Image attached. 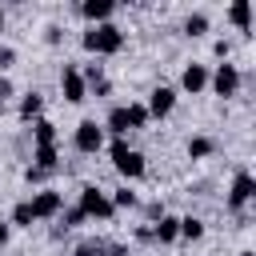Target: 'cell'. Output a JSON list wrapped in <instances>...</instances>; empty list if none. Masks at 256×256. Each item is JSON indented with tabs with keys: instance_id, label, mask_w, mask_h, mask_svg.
<instances>
[{
	"instance_id": "cell-1",
	"label": "cell",
	"mask_w": 256,
	"mask_h": 256,
	"mask_svg": "<svg viewBox=\"0 0 256 256\" xmlns=\"http://www.w3.org/2000/svg\"><path fill=\"white\" fill-rule=\"evenodd\" d=\"M80 44L88 48V52H96V56H116L120 48H124V32L108 20V24H92L84 36H80Z\"/></svg>"
},
{
	"instance_id": "cell-2",
	"label": "cell",
	"mask_w": 256,
	"mask_h": 256,
	"mask_svg": "<svg viewBox=\"0 0 256 256\" xmlns=\"http://www.w3.org/2000/svg\"><path fill=\"white\" fill-rule=\"evenodd\" d=\"M112 164H116V172L124 176V180H140L144 172H148V164H144V156L136 152V148H128V140H112Z\"/></svg>"
},
{
	"instance_id": "cell-3",
	"label": "cell",
	"mask_w": 256,
	"mask_h": 256,
	"mask_svg": "<svg viewBox=\"0 0 256 256\" xmlns=\"http://www.w3.org/2000/svg\"><path fill=\"white\" fill-rule=\"evenodd\" d=\"M76 208H80L88 220H112V216H116V208H112L108 192H100L96 184H84V188H80V200H76Z\"/></svg>"
},
{
	"instance_id": "cell-4",
	"label": "cell",
	"mask_w": 256,
	"mask_h": 256,
	"mask_svg": "<svg viewBox=\"0 0 256 256\" xmlns=\"http://www.w3.org/2000/svg\"><path fill=\"white\" fill-rule=\"evenodd\" d=\"M208 88L216 92V96H224V100H232L236 92H240V68L236 64H216V72H208Z\"/></svg>"
},
{
	"instance_id": "cell-5",
	"label": "cell",
	"mask_w": 256,
	"mask_h": 256,
	"mask_svg": "<svg viewBox=\"0 0 256 256\" xmlns=\"http://www.w3.org/2000/svg\"><path fill=\"white\" fill-rule=\"evenodd\" d=\"M72 144H76V152L92 156V152H100V148H104V128H100L96 120H80V124H76V132H72Z\"/></svg>"
},
{
	"instance_id": "cell-6",
	"label": "cell",
	"mask_w": 256,
	"mask_h": 256,
	"mask_svg": "<svg viewBox=\"0 0 256 256\" xmlns=\"http://www.w3.org/2000/svg\"><path fill=\"white\" fill-rule=\"evenodd\" d=\"M60 92H64L68 104H84L88 100V84H84V76H80L76 64H64L60 68Z\"/></svg>"
},
{
	"instance_id": "cell-7",
	"label": "cell",
	"mask_w": 256,
	"mask_h": 256,
	"mask_svg": "<svg viewBox=\"0 0 256 256\" xmlns=\"http://www.w3.org/2000/svg\"><path fill=\"white\" fill-rule=\"evenodd\" d=\"M252 196H256L252 172H236V176H232V188H228V212H244Z\"/></svg>"
},
{
	"instance_id": "cell-8",
	"label": "cell",
	"mask_w": 256,
	"mask_h": 256,
	"mask_svg": "<svg viewBox=\"0 0 256 256\" xmlns=\"http://www.w3.org/2000/svg\"><path fill=\"white\" fill-rule=\"evenodd\" d=\"M32 216L36 220H52V216H60L64 212V196L56 192V188H44V192H32Z\"/></svg>"
},
{
	"instance_id": "cell-9",
	"label": "cell",
	"mask_w": 256,
	"mask_h": 256,
	"mask_svg": "<svg viewBox=\"0 0 256 256\" xmlns=\"http://www.w3.org/2000/svg\"><path fill=\"white\" fill-rule=\"evenodd\" d=\"M148 120H160V116H168L172 108H176V88H168V84H156L152 92H148Z\"/></svg>"
},
{
	"instance_id": "cell-10",
	"label": "cell",
	"mask_w": 256,
	"mask_h": 256,
	"mask_svg": "<svg viewBox=\"0 0 256 256\" xmlns=\"http://www.w3.org/2000/svg\"><path fill=\"white\" fill-rule=\"evenodd\" d=\"M180 88H184L188 96L204 92V88H208V68H204V64H184V72H180Z\"/></svg>"
},
{
	"instance_id": "cell-11",
	"label": "cell",
	"mask_w": 256,
	"mask_h": 256,
	"mask_svg": "<svg viewBox=\"0 0 256 256\" xmlns=\"http://www.w3.org/2000/svg\"><path fill=\"white\" fill-rule=\"evenodd\" d=\"M100 128H108V132H112L116 140H124V136L132 132V116H128V104H116V108L108 112V120H104Z\"/></svg>"
},
{
	"instance_id": "cell-12",
	"label": "cell",
	"mask_w": 256,
	"mask_h": 256,
	"mask_svg": "<svg viewBox=\"0 0 256 256\" xmlns=\"http://www.w3.org/2000/svg\"><path fill=\"white\" fill-rule=\"evenodd\" d=\"M112 12H116V4H112V0H84V4H80V16H84V20H92V24H108V20H112Z\"/></svg>"
},
{
	"instance_id": "cell-13",
	"label": "cell",
	"mask_w": 256,
	"mask_h": 256,
	"mask_svg": "<svg viewBox=\"0 0 256 256\" xmlns=\"http://www.w3.org/2000/svg\"><path fill=\"white\" fill-rule=\"evenodd\" d=\"M152 240L156 244H172V240H180V216H160L156 224H152Z\"/></svg>"
},
{
	"instance_id": "cell-14",
	"label": "cell",
	"mask_w": 256,
	"mask_h": 256,
	"mask_svg": "<svg viewBox=\"0 0 256 256\" xmlns=\"http://www.w3.org/2000/svg\"><path fill=\"white\" fill-rule=\"evenodd\" d=\"M60 156H56V144H44V148H32V168L40 172H56Z\"/></svg>"
},
{
	"instance_id": "cell-15",
	"label": "cell",
	"mask_w": 256,
	"mask_h": 256,
	"mask_svg": "<svg viewBox=\"0 0 256 256\" xmlns=\"http://www.w3.org/2000/svg\"><path fill=\"white\" fill-rule=\"evenodd\" d=\"M228 20H232L240 32H252V4H248V0H236V4L228 8Z\"/></svg>"
},
{
	"instance_id": "cell-16",
	"label": "cell",
	"mask_w": 256,
	"mask_h": 256,
	"mask_svg": "<svg viewBox=\"0 0 256 256\" xmlns=\"http://www.w3.org/2000/svg\"><path fill=\"white\" fill-rule=\"evenodd\" d=\"M44 112V96L40 92H24L20 96V120H40Z\"/></svg>"
},
{
	"instance_id": "cell-17",
	"label": "cell",
	"mask_w": 256,
	"mask_h": 256,
	"mask_svg": "<svg viewBox=\"0 0 256 256\" xmlns=\"http://www.w3.org/2000/svg\"><path fill=\"white\" fill-rule=\"evenodd\" d=\"M32 140H36V148H44V144H56V124L52 120H32Z\"/></svg>"
},
{
	"instance_id": "cell-18",
	"label": "cell",
	"mask_w": 256,
	"mask_h": 256,
	"mask_svg": "<svg viewBox=\"0 0 256 256\" xmlns=\"http://www.w3.org/2000/svg\"><path fill=\"white\" fill-rule=\"evenodd\" d=\"M212 152H216V140H212V136H192V140H188V156H192V160H204V156H212Z\"/></svg>"
},
{
	"instance_id": "cell-19",
	"label": "cell",
	"mask_w": 256,
	"mask_h": 256,
	"mask_svg": "<svg viewBox=\"0 0 256 256\" xmlns=\"http://www.w3.org/2000/svg\"><path fill=\"white\" fill-rule=\"evenodd\" d=\"M208 32V16L204 12H188L184 16V36H204Z\"/></svg>"
},
{
	"instance_id": "cell-20",
	"label": "cell",
	"mask_w": 256,
	"mask_h": 256,
	"mask_svg": "<svg viewBox=\"0 0 256 256\" xmlns=\"http://www.w3.org/2000/svg\"><path fill=\"white\" fill-rule=\"evenodd\" d=\"M8 224H16V228H32V224H36V216H32V204H28V200H20V204L12 208V220H8Z\"/></svg>"
},
{
	"instance_id": "cell-21",
	"label": "cell",
	"mask_w": 256,
	"mask_h": 256,
	"mask_svg": "<svg viewBox=\"0 0 256 256\" xmlns=\"http://www.w3.org/2000/svg\"><path fill=\"white\" fill-rule=\"evenodd\" d=\"M180 236H184V240H200V236H204V220H196V216H180Z\"/></svg>"
},
{
	"instance_id": "cell-22",
	"label": "cell",
	"mask_w": 256,
	"mask_h": 256,
	"mask_svg": "<svg viewBox=\"0 0 256 256\" xmlns=\"http://www.w3.org/2000/svg\"><path fill=\"white\" fill-rule=\"evenodd\" d=\"M108 200H112V208H116V212H120V208H136V192H132V188H116Z\"/></svg>"
},
{
	"instance_id": "cell-23",
	"label": "cell",
	"mask_w": 256,
	"mask_h": 256,
	"mask_svg": "<svg viewBox=\"0 0 256 256\" xmlns=\"http://www.w3.org/2000/svg\"><path fill=\"white\" fill-rule=\"evenodd\" d=\"M128 116H132V132H136V128H148V108H144V104L132 100V104H128Z\"/></svg>"
},
{
	"instance_id": "cell-24",
	"label": "cell",
	"mask_w": 256,
	"mask_h": 256,
	"mask_svg": "<svg viewBox=\"0 0 256 256\" xmlns=\"http://www.w3.org/2000/svg\"><path fill=\"white\" fill-rule=\"evenodd\" d=\"M60 216H64V228H80V224L88 220V216H84L80 208H68V212H60Z\"/></svg>"
},
{
	"instance_id": "cell-25",
	"label": "cell",
	"mask_w": 256,
	"mask_h": 256,
	"mask_svg": "<svg viewBox=\"0 0 256 256\" xmlns=\"http://www.w3.org/2000/svg\"><path fill=\"white\" fill-rule=\"evenodd\" d=\"M104 248H108V244H96V240H84V244L76 248V256H104Z\"/></svg>"
},
{
	"instance_id": "cell-26",
	"label": "cell",
	"mask_w": 256,
	"mask_h": 256,
	"mask_svg": "<svg viewBox=\"0 0 256 256\" xmlns=\"http://www.w3.org/2000/svg\"><path fill=\"white\" fill-rule=\"evenodd\" d=\"M60 36H64L60 24H48V28H44V40H48V44H60Z\"/></svg>"
},
{
	"instance_id": "cell-27",
	"label": "cell",
	"mask_w": 256,
	"mask_h": 256,
	"mask_svg": "<svg viewBox=\"0 0 256 256\" xmlns=\"http://www.w3.org/2000/svg\"><path fill=\"white\" fill-rule=\"evenodd\" d=\"M12 60H16V52H12V48H0V72L12 68Z\"/></svg>"
},
{
	"instance_id": "cell-28",
	"label": "cell",
	"mask_w": 256,
	"mask_h": 256,
	"mask_svg": "<svg viewBox=\"0 0 256 256\" xmlns=\"http://www.w3.org/2000/svg\"><path fill=\"white\" fill-rule=\"evenodd\" d=\"M8 96H12V80H4V76H0V104H4Z\"/></svg>"
},
{
	"instance_id": "cell-29",
	"label": "cell",
	"mask_w": 256,
	"mask_h": 256,
	"mask_svg": "<svg viewBox=\"0 0 256 256\" xmlns=\"http://www.w3.org/2000/svg\"><path fill=\"white\" fill-rule=\"evenodd\" d=\"M8 236H12V224H8V220H0V248L8 244Z\"/></svg>"
},
{
	"instance_id": "cell-30",
	"label": "cell",
	"mask_w": 256,
	"mask_h": 256,
	"mask_svg": "<svg viewBox=\"0 0 256 256\" xmlns=\"http://www.w3.org/2000/svg\"><path fill=\"white\" fill-rule=\"evenodd\" d=\"M0 32H4V8H0Z\"/></svg>"
},
{
	"instance_id": "cell-31",
	"label": "cell",
	"mask_w": 256,
	"mask_h": 256,
	"mask_svg": "<svg viewBox=\"0 0 256 256\" xmlns=\"http://www.w3.org/2000/svg\"><path fill=\"white\" fill-rule=\"evenodd\" d=\"M240 256H256V252H240Z\"/></svg>"
}]
</instances>
